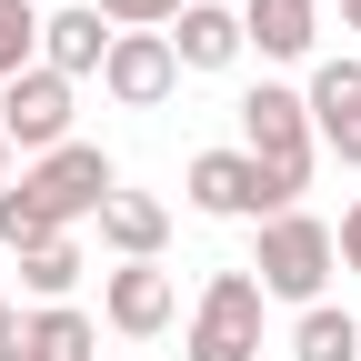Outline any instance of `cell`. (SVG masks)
Instances as JSON below:
<instances>
[{
	"mask_svg": "<svg viewBox=\"0 0 361 361\" xmlns=\"http://www.w3.org/2000/svg\"><path fill=\"white\" fill-rule=\"evenodd\" d=\"M241 151L261 161L271 201H281V211H301V191H311V161H322V141H311V101H301V90H281V80L241 90Z\"/></svg>",
	"mask_w": 361,
	"mask_h": 361,
	"instance_id": "obj_1",
	"label": "cell"
},
{
	"mask_svg": "<svg viewBox=\"0 0 361 361\" xmlns=\"http://www.w3.org/2000/svg\"><path fill=\"white\" fill-rule=\"evenodd\" d=\"M341 271V251H331V221H311V211H281V221H261V251H251V281H261V301H322V281Z\"/></svg>",
	"mask_w": 361,
	"mask_h": 361,
	"instance_id": "obj_2",
	"label": "cell"
},
{
	"mask_svg": "<svg viewBox=\"0 0 361 361\" xmlns=\"http://www.w3.org/2000/svg\"><path fill=\"white\" fill-rule=\"evenodd\" d=\"M20 191H30V201L71 231V221H101V201L121 191V171H111V151H101V141H61V151H40V161L20 171Z\"/></svg>",
	"mask_w": 361,
	"mask_h": 361,
	"instance_id": "obj_3",
	"label": "cell"
},
{
	"mask_svg": "<svg viewBox=\"0 0 361 361\" xmlns=\"http://www.w3.org/2000/svg\"><path fill=\"white\" fill-rule=\"evenodd\" d=\"M191 361H261V281H251V271H211V281H201Z\"/></svg>",
	"mask_w": 361,
	"mask_h": 361,
	"instance_id": "obj_4",
	"label": "cell"
},
{
	"mask_svg": "<svg viewBox=\"0 0 361 361\" xmlns=\"http://www.w3.org/2000/svg\"><path fill=\"white\" fill-rule=\"evenodd\" d=\"M71 90L80 80H61V71H20V80H0V141H20V151H61L71 141Z\"/></svg>",
	"mask_w": 361,
	"mask_h": 361,
	"instance_id": "obj_5",
	"label": "cell"
},
{
	"mask_svg": "<svg viewBox=\"0 0 361 361\" xmlns=\"http://www.w3.org/2000/svg\"><path fill=\"white\" fill-rule=\"evenodd\" d=\"M180 180H191V211H211V221H281V201H271L251 151H201Z\"/></svg>",
	"mask_w": 361,
	"mask_h": 361,
	"instance_id": "obj_6",
	"label": "cell"
},
{
	"mask_svg": "<svg viewBox=\"0 0 361 361\" xmlns=\"http://www.w3.org/2000/svg\"><path fill=\"white\" fill-rule=\"evenodd\" d=\"M171 80H180L171 30H121V40H111V61H101V90H111L121 111H161V101H171Z\"/></svg>",
	"mask_w": 361,
	"mask_h": 361,
	"instance_id": "obj_7",
	"label": "cell"
},
{
	"mask_svg": "<svg viewBox=\"0 0 361 361\" xmlns=\"http://www.w3.org/2000/svg\"><path fill=\"white\" fill-rule=\"evenodd\" d=\"M171 311H180V291H171V271H161V261H121L111 281H101V322L130 331V341L171 331Z\"/></svg>",
	"mask_w": 361,
	"mask_h": 361,
	"instance_id": "obj_8",
	"label": "cell"
},
{
	"mask_svg": "<svg viewBox=\"0 0 361 361\" xmlns=\"http://www.w3.org/2000/svg\"><path fill=\"white\" fill-rule=\"evenodd\" d=\"M301 101H311V141L341 151V161L361 171V61H322Z\"/></svg>",
	"mask_w": 361,
	"mask_h": 361,
	"instance_id": "obj_9",
	"label": "cell"
},
{
	"mask_svg": "<svg viewBox=\"0 0 361 361\" xmlns=\"http://www.w3.org/2000/svg\"><path fill=\"white\" fill-rule=\"evenodd\" d=\"M101 351V331H90V311H71V301H40V311H20L11 331H0V361H90Z\"/></svg>",
	"mask_w": 361,
	"mask_h": 361,
	"instance_id": "obj_10",
	"label": "cell"
},
{
	"mask_svg": "<svg viewBox=\"0 0 361 361\" xmlns=\"http://www.w3.org/2000/svg\"><path fill=\"white\" fill-rule=\"evenodd\" d=\"M111 20L101 11H90V0H71V11H51V20H40V71H61V80H90V71H101L111 61Z\"/></svg>",
	"mask_w": 361,
	"mask_h": 361,
	"instance_id": "obj_11",
	"label": "cell"
},
{
	"mask_svg": "<svg viewBox=\"0 0 361 361\" xmlns=\"http://www.w3.org/2000/svg\"><path fill=\"white\" fill-rule=\"evenodd\" d=\"M241 40L261 61H311L322 40V0H241Z\"/></svg>",
	"mask_w": 361,
	"mask_h": 361,
	"instance_id": "obj_12",
	"label": "cell"
},
{
	"mask_svg": "<svg viewBox=\"0 0 361 361\" xmlns=\"http://www.w3.org/2000/svg\"><path fill=\"white\" fill-rule=\"evenodd\" d=\"M241 51H251V40H241V11H221V0H191V11L171 20V61L180 71H231Z\"/></svg>",
	"mask_w": 361,
	"mask_h": 361,
	"instance_id": "obj_13",
	"label": "cell"
},
{
	"mask_svg": "<svg viewBox=\"0 0 361 361\" xmlns=\"http://www.w3.org/2000/svg\"><path fill=\"white\" fill-rule=\"evenodd\" d=\"M101 241H111L121 261H161V241H171V211H161L151 191H111V201H101Z\"/></svg>",
	"mask_w": 361,
	"mask_h": 361,
	"instance_id": "obj_14",
	"label": "cell"
},
{
	"mask_svg": "<svg viewBox=\"0 0 361 361\" xmlns=\"http://www.w3.org/2000/svg\"><path fill=\"white\" fill-rule=\"evenodd\" d=\"M291 361H361V322L331 301H311L301 322H291Z\"/></svg>",
	"mask_w": 361,
	"mask_h": 361,
	"instance_id": "obj_15",
	"label": "cell"
},
{
	"mask_svg": "<svg viewBox=\"0 0 361 361\" xmlns=\"http://www.w3.org/2000/svg\"><path fill=\"white\" fill-rule=\"evenodd\" d=\"M20 71H40V11L0 0V80H20Z\"/></svg>",
	"mask_w": 361,
	"mask_h": 361,
	"instance_id": "obj_16",
	"label": "cell"
},
{
	"mask_svg": "<svg viewBox=\"0 0 361 361\" xmlns=\"http://www.w3.org/2000/svg\"><path fill=\"white\" fill-rule=\"evenodd\" d=\"M20 281H30L40 301H61V291L80 281V241L61 231V241H40V251H20Z\"/></svg>",
	"mask_w": 361,
	"mask_h": 361,
	"instance_id": "obj_17",
	"label": "cell"
},
{
	"mask_svg": "<svg viewBox=\"0 0 361 361\" xmlns=\"http://www.w3.org/2000/svg\"><path fill=\"white\" fill-rule=\"evenodd\" d=\"M0 241H11V251H40V241H61V221L40 211L30 191H0Z\"/></svg>",
	"mask_w": 361,
	"mask_h": 361,
	"instance_id": "obj_18",
	"label": "cell"
},
{
	"mask_svg": "<svg viewBox=\"0 0 361 361\" xmlns=\"http://www.w3.org/2000/svg\"><path fill=\"white\" fill-rule=\"evenodd\" d=\"M90 11H101L111 30H171L180 11H191V0H90Z\"/></svg>",
	"mask_w": 361,
	"mask_h": 361,
	"instance_id": "obj_19",
	"label": "cell"
},
{
	"mask_svg": "<svg viewBox=\"0 0 361 361\" xmlns=\"http://www.w3.org/2000/svg\"><path fill=\"white\" fill-rule=\"evenodd\" d=\"M331 251H341V271H361V201L341 211V231H331Z\"/></svg>",
	"mask_w": 361,
	"mask_h": 361,
	"instance_id": "obj_20",
	"label": "cell"
},
{
	"mask_svg": "<svg viewBox=\"0 0 361 361\" xmlns=\"http://www.w3.org/2000/svg\"><path fill=\"white\" fill-rule=\"evenodd\" d=\"M341 30H361V0H341Z\"/></svg>",
	"mask_w": 361,
	"mask_h": 361,
	"instance_id": "obj_21",
	"label": "cell"
},
{
	"mask_svg": "<svg viewBox=\"0 0 361 361\" xmlns=\"http://www.w3.org/2000/svg\"><path fill=\"white\" fill-rule=\"evenodd\" d=\"M11 322H20V311H11V291H0V331H11Z\"/></svg>",
	"mask_w": 361,
	"mask_h": 361,
	"instance_id": "obj_22",
	"label": "cell"
},
{
	"mask_svg": "<svg viewBox=\"0 0 361 361\" xmlns=\"http://www.w3.org/2000/svg\"><path fill=\"white\" fill-rule=\"evenodd\" d=\"M0 171H11V141H0Z\"/></svg>",
	"mask_w": 361,
	"mask_h": 361,
	"instance_id": "obj_23",
	"label": "cell"
}]
</instances>
